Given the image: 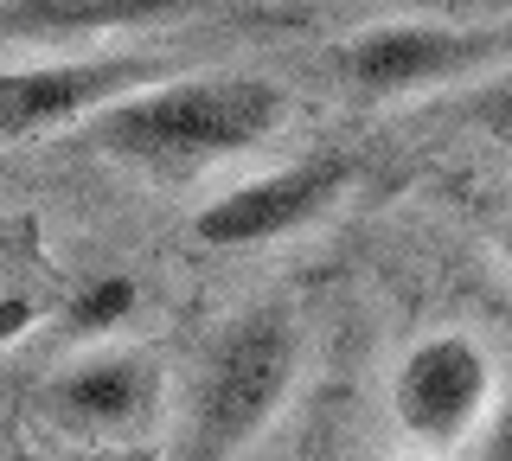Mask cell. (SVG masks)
I'll return each mask as SVG.
<instances>
[{
    "label": "cell",
    "mask_w": 512,
    "mask_h": 461,
    "mask_svg": "<svg viewBox=\"0 0 512 461\" xmlns=\"http://www.w3.org/2000/svg\"><path fill=\"white\" fill-rule=\"evenodd\" d=\"M282 116H288L282 84L256 71H199L135 90V97L109 103L103 116H90V148L148 173H199L224 154H244L263 135H276Z\"/></svg>",
    "instance_id": "obj_1"
},
{
    "label": "cell",
    "mask_w": 512,
    "mask_h": 461,
    "mask_svg": "<svg viewBox=\"0 0 512 461\" xmlns=\"http://www.w3.org/2000/svg\"><path fill=\"white\" fill-rule=\"evenodd\" d=\"M295 365H301V333L288 308L231 314L192 365L173 461H237L288 404Z\"/></svg>",
    "instance_id": "obj_2"
},
{
    "label": "cell",
    "mask_w": 512,
    "mask_h": 461,
    "mask_svg": "<svg viewBox=\"0 0 512 461\" xmlns=\"http://www.w3.org/2000/svg\"><path fill=\"white\" fill-rule=\"evenodd\" d=\"M500 52H506V33L442 26V20H391V26L352 33L340 52H333V71H340V84L359 90V97H404V90L480 71Z\"/></svg>",
    "instance_id": "obj_3"
},
{
    "label": "cell",
    "mask_w": 512,
    "mask_h": 461,
    "mask_svg": "<svg viewBox=\"0 0 512 461\" xmlns=\"http://www.w3.org/2000/svg\"><path fill=\"white\" fill-rule=\"evenodd\" d=\"M493 404V365L468 333H429L410 346L391 378V410L404 436L429 442V449H455L468 429L487 417Z\"/></svg>",
    "instance_id": "obj_4"
},
{
    "label": "cell",
    "mask_w": 512,
    "mask_h": 461,
    "mask_svg": "<svg viewBox=\"0 0 512 461\" xmlns=\"http://www.w3.org/2000/svg\"><path fill=\"white\" fill-rule=\"evenodd\" d=\"M39 410L58 436L116 449V442H135L160 410V372L148 353H90L45 378Z\"/></svg>",
    "instance_id": "obj_5"
},
{
    "label": "cell",
    "mask_w": 512,
    "mask_h": 461,
    "mask_svg": "<svg viewBox=\"0 0 512 461\" xmlns=\"http://www.w3.org/2000/svg\"><path fill=\"white\" fill-rule=\"evenodd\" d=\"M346 180H352V167L340 154H308L295 167H276L263 180H244L231 193H218L192 218V237L212 250H250V244H269V237H288V231L314 225L346 193Z\"/></svg>",
    "instance_id": "obj_6"
},
{
    "label": "cell",
    "mask_w": 512,
    "mask_h": 461,
    "mask_svg": "<svg viewBox=\"0 0 512 461\" xmlns=\"http://www.w3.org/2000/svg\"><path fill=\"white\" fill-rule=\"evenodd\" d=\"M148 77H160L154 58H64V65L0 71V148L32 141L58 122L103 116L109 103L135 97Z\"/></svg>",
    "instance_id": "obj_7"
},
{
    "label": "cell",
    "mask_w": 512,
    "mask_h": 461,
    "mask_svg": "<svg viewBox=\"0 0 512 461\" xmlns=\"http://www.w3.org/2000/svg\"><path fill=\"white\" fill-rule=\"evenodd\" d=\"M192 0H0L7 39H77V33H116V26H154L186 13Z\"/></svg>",
    "instance_id": "obj_8"
},
{
    "label": "cell",
    "mask_w": 512,
    "mask_h": 461,
    "mask_svg": "<svg viewBox=\"0 0 512 461\" xmlns=\"http://www.w3.org/2000/svg\"><path fill=\"white\" fill-rule=\"evenodd\" d=\"M141 289L128 276H96L84 289L71 295V308H64V333H77V340H103V333H116L128 314H135Z\"/></svg>",
    "instance_id": "obj_9"
},
{
    "label": "cell",
    "mask_w": 512,
    "mask_h": 461,
    "mask_svg": "<svg viewBox=\"0 0 512 461\" xmlns=\"http://www.w3.org/2000/svg\"><path fill=\"white\" fill-rule=\"evenodd\" d=\"M468 129H480L487 141H500V148H512V65L506 71H493L487 84H474L468 97H461V109H455Z\"/></svg>",
    "instance_id": "obj_10"
},
{
    "label": "cell",
    "mask_w": 512,
    "mask_h": 461,
    "mask_svg": "<svg viewBox=\"0 0 512 461\" xmlns=\"http://www.w3.org/2000/svg\"><path fill=\"white\" fill-rule=\"evenodd\" d=\"M480 461H512V385L500 391V404H493V423H487V436H480Z\"/></svg>",
    "instance_id": "obj_11"
},
{
    "label": "cell",
    "mask_w": 512,
    "mask_h": 461,
    "mask_svg": "<svg viewBox=\"0 0 512 461\" xmlns=\"http://www.w3.org/2000/svg\"><path fill=\"white\" fill-rule=\"evenodd\" d=\"M84 461H160V455L141 449V442H116V449H90Z\"/></svg>",
    "instance_id": "obj_12"
},
{
    "label": "cell",
    "mask_w": 512,
    "mask_h": 461,
    "mask_svg": "<svg viewBox=\"0 0 512 461\" xmlns=\"http://www.w3.org/2000/svg\"><path fill=\"white\" fill-rule=\"evenodd\" d=\"M26 321H32V308H26V301H7V308H0V340H7L13 327H26Z\"/></svg>",
    "instance_id": "obj_13"
},
{
    "label": "cell",
    "mask_w": 512,
    "mask_h": 461,
    "mask_svg": "<svg viewBox=\"0 0 512 461\" xmlns=\"http://www.w3.org/2000/svg\"><path fill=\"white\" fill-rule=\"evenodd\" d=\"M500 244H506V263H512V218H506V231H500Z\"/></svg>",
    "instance_id": "obj_14"
},
{
    "label": "cell",
    "mask_w": 512,
    "mask_h": 461,
    "mask_svg": "<svg viewBox=\"0 0 512 461\" xmlns=\"http://www.w3.org/2000/svg\"><path fill=\"white\" fill-rule=\"evenodd\" d=\"M0 461H45V455H26V449H20V455H0Z\"/></svg>",
    "instance_id": "obj_15"
}]
</instances>
